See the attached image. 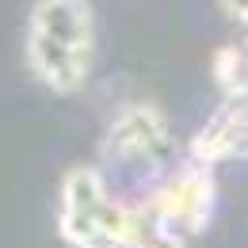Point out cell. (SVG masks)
<instances>
[{"instance_id": "cell-1", "label": "cell", "mask_w": 248, "mask_h": 248, "mask_svg": "<svg viewBox=\"0 0 248 248\" xmlns=\"http://www.w3.org/2000/svg\"><path fill=\"white\" fill-rule=\"evenodd\" d=\"M214 168L184 160L141 199H126V237L134 248H187L214 214Z\"/></svg>"}, {"instance_id": "cell-2", "label": "cell", "mask_w": 248, "mask_h": 248, "mask_svg": "<svg viewBox=\"0 0 248 248\" xmlns=\"http://www.w3.org/2000/svg\"><path fill=\"white\" fill-rule=\"evenodd\" d=\"M95 16L80 0H42L27 19V69L54 95H73L92 77Z\"/></svg>"}, {"instance_id": "cell-3", "label": "cell", "mask_w": 248, "mask_h": 248, "mask_svg": "<svg viewBox=\"0 0 248 248\" xmlns=\"http://www.w3.org/2000/svg\"><path fill=\"white\" fill-rule=\"evenodd\" d=\"M168 145H172V130H168L164 111L156 103H126L99 141V160L119 164V168L156 164L164 160Z\"/></svg>"}, {"instance_id": "cell-4", "label": "cell", "mask_w": 248, "mask_h": 248, "mask_svg": "<svg viewBox=\"0 0 248 248\" xmlns=\"http://www.w3.org/2000/svg\"><path fill=\"white\" fill-rule=\"evenodd\" d=\"M248 160V95H233L217 107L187 145V160L214 168L221 160Z\"/></svg>"}]
</instances>
